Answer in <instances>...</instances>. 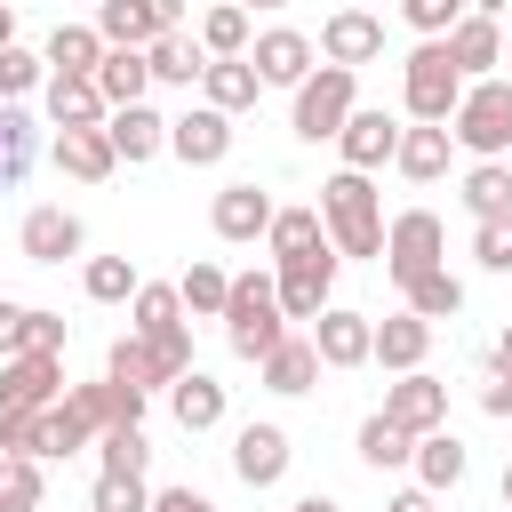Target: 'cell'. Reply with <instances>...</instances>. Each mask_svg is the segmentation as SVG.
Listing matches in <instances>:
<instances>
[{"label":"cell","instance_id":"7dc6e473","mask_svg":"<svg viewBox=\"0 0 512 512\" xmlns=\"http://www.w3.org/2000/svg\"><path fill=\"white\" fill-rule=\"evenodd\" d=\"M400 16H408L424 40H448V24L464 16V0H400Z\"/></svg>","mask_w":512,"mask_h":512},{"label":"cell","instance_id":"ba28073f","mask_svg":"<svg viewBox=\"0 0 512 512\" xmlns=\"http://www.w3.org/2000/svg\"><path fill=\"white\" fill-rule=\"evenodd\" d=\"M384 424H400L408 440H424V432H440L448 424V384L440 376H424V368H408V376H392L384 384V408H376Z\"/></svg>","mask_w":512,"mask_h":512},{"label":"cell","instance_id":"be15d7a7","mask_svg":"<svg viewBox=\"0 0 512 512\" xmlns=\"http://www.w3.org/2000/svg\"><path fill=\"white\" fill-rule=\"evenodd\" d=\"M88 8H104V0H88Z\"/></svg>","mask_w":512,"mask_h":512},{"label":"cell","instance_id":"d6986e66","mask_svg":"<svg viewBox=\"0 0 512 512\" xmlns=\"http://www.w3.org/2000/svg\"><path fill=\"white\" fill-rule=\"evenodd\" d=\"M104 136H112V160H128V168H144L152 152H168V120H160L152 104H120V112H104Z\"/></svg>","mask_w":512,"mask_h":512},{"label":"cell","instance_id":"ab89813d","mask_svg":"<svg viewBox=\"0 0 512 512\" xmlns=\"http://www.w3.org/2000/svg\"><path fill=\"white\" fill-rule=\"evenodd\" d=\"M104 376H112V384H136V392H168L160 360H152L136 336H112V352H104Z\"/></svg>","mask_w":512,"mask_h":512},{"label":"cell","instance_id":"94428289","mask_svg":"<svg viewBox=\"0 0 512 512\" xmlns=\"http://www.w3.org/2000/svg\"><path fill=\"white\" fill-rule=\"evenodd\" d=\"M232 8H248V16H256V8H288V0H232Z\"/></svg>","mask_w":512,"mask_h":512},{"label":"cell","instance_id":"f5cc1de1","mask_svg":"<svg viewBox=\"0 0 512 512\" xmlns=\"http://www.w3.org/2000/svg\"><path fill=\"white\" fill-rule=\"evenodd\" d=\"M144 8H152V24H160V32H184V0H144Z\"/></svg>","mask_w":512,"mask_h":512},{"label":"cell","instance_id":"ac0fdd59","mask_svg":"<svg viewBox=\"0 0 512 512\" xmlns=\"http://www.w3.org/2000/svg\"><path fill=\"white\" fill-rule=\"evenodd\" d=\"M448 56H456V72H464V80H488V72L504 64V24L464 8V16L448 24Z\"/></svg>","mask_w":512,"mask_h":512},{"label":"cell","instance_id":"b9f144b4","mask_svg":"<svg viewBox=\"0 0 512 512\" xmlns=\"http://www.w3.org/2000/svg\"><path fill=\"white\" fill-rule=\"evenodd\" d=\"M408 456H416V440H408L400 424H384V416H368V424H360V464H376V472H400Z\"/></svg>","mask_w":512,"mask_h":512},{"label":"cell","instance_id":"44dd1931","mask_svg":"<svg viewBox=\"0 0 512 512\" xmlns=\"http://www.w3.org/2000/svg\"><path fill=\"white\" fill-rule=\"evenodd\" d=\"M256 376H264V392H280V400H296V392H312L320 384V352H312V336H280L264 360H256Z\"/></svg>","mask_w":512,"mask_h":512},{"label":"cell","instance_id":"9c48e42d","mask_svg":"<svg viewBox=\"0 0 512 512\" xmlns=\"http://www.w3.org/2000/svg\"><path fill=\"white\" fill-rule=\"evenodd\" d=\"M48 400H64V360H56V352H16V360H0V416H40Z\"/></svg>","mask_w":512,"mask_h":512},{"label":"cell","instance_id":"60d3db41","mask_svg":"<svg viewBox=\"0 0 512 512\" xmlns=\"http://www.w3.org/2000/svg\"><path fill=\"white\" fill-rule=\"evenodd\" d=\"M80 288H88V304H128V296H136V264H128V256H88Z\"/></svg>","mask_w":512,"mask_h":512},{"label":"cell","instance_id":"9a60e30c","mask_svg":"<svg viewBox=\"0 0 512 512\" xmlns=\"http://www.w3.org/2000/svg\"><path fill=\"white\" fill-rule=\"evenodd\" d=\"M16 248H24V264H64V256H80L88 248V224L72 216V208H32L24 224H16Z\"/></svg>","mask_w":512,"mask_h":512},{"label":"cell","instance_id":"f35d334b","mask_svg":"<svg viewBox=\"0 0 512 512\" xmlns=\"http://www.w3.org/2000/svg\"><path fill=\"white\" fill-rule=\"evenodd\" d=\"M176 296H184V312H192V320H224V296H232V272H224V264H192V272L176 280Z\"/></svg>","mask_w":512,"mask_h":512},{"label":"cell","instance_id":"816d5d0a","mask_svg":"<svg viewBox=\"0 0 512 512\" xmlns=\"http://www.w3.org/2000/svg\"><path fill=\"white\" fill-rule=\"evenodd\" d=\"M152 512H216L200 488H152Z\"/></svg>","mask_w":512,"mask_h":512},{"label":"cell","instance_id":"d4e9b609","mask_svg":"<svg viewBox=\"0 0 512 512\" xmlns=\"http://www.w3.org/2000/svg\"><path fill=\"white\" fill-rule=\"evenodd\" d=\"M40 104H48V128H104V96H96V80H80V72H48Z\"/></svg>","mask_w":512,"mask_h":512},{"label":"cell","instance_id":"7c38bea8","mask_svg":"<svg viewBox=\"0 0 512 512\" xmlns=\"http://www.w3.org/2000/svg\"><path fill=\"white\" fill-rule=\"evenodd\" d=\"M312 56H320V48H312L304 32H288V24H272V32H256V40H248V64H256V80H264V88H288V96L304 88Z\"/></svg>","mask_w":512,"mask_h":512},{"label":"cell","instance_id":"f907efd6","mask_svg":"<svg viewBox=\"0 0 512 512\" xmlns=\"http://www.w3.org/2000/svg\"><path fill=\"white\" fill-rule=\"evenodd\" d=\"M24 312H32V304L0 296V360H16V352H24Z\"/></svg>","mask_w":512,"mask_h":512},{"label":"cell","instance_id":"11a10c76","mask_svg":"<svg viewBox=\"0 0 512 512\" xmlns=\"http://www.w3.org/2000/svg\"><path fill=\"white\" fill-rule=\"evenodd\" d=\"M0 512H40V504H32L24 488H8V480H0Z\"/></svg>","mask_w":512,"mask_h":512},{"label":"cell","instance_id":"680465c9","mask_svg":"<svg viewBox=\"0 0 512 512\" xmlns=\"http://www.w3.org/2000/svg\"><path fill=\"white\" fill-rule=\"evenodd\" d=\"M464 8H472V16H504L512 0H464Z\"/></svg>","mask_w":512,"mask_h":512},{"label":"cell","instance_id":"2e32d148","mask_svg":"<svg viewBox=\"0 0 512 512\" xmlns=\"http://www.w3.org/2000/svg\"><path fill=\"white\" fill-rule=\"evenodd\" d=\"M368 344H376V320L352 312V304H328V312L312 320V352H320V368H368Z\"/></svg>","mask_w":512,"mask_h":512},{"label":"cell","instance_id":"8d00e7d4","mask_svg":"<svg viewBox=\"0 0 512 512\" xmlns=\"http://www.w3.org/2000/svg\"><path fill=\"white\" fill-rule=\"evenodd\" d=\"M96 472H120V480H144V472H152V440H144V424H120V432H96Z\"/></svg>","mask_w":512,"mask_h":512},{"label":"cell","instance_id":"83f0119b","mask_svg":"<svg viewBox=\"0 0 512 512\" xmlns=\"http://www.w3.org/2000/svg\"><path fill=\"white\" fill-rule=\"evenodd\" d=\"M144 88H152V64H144V48H104V64H96V96H104V112H120V104H144Z\"/></svg>","mask_w":512,"mask_h":512},{"label":"cell","instance_id":"74e56055","mask_svg":"<svg viewBox=\"0 0 512 512\" xmlns=\"http://www.w3.org/2000/svg\"><path fill=\"white\" fill-rule=\"evenodd\" d=\"M192 40H200V56H248V40H256V32H248V8L216 0V8L200 16V32H192Z\"/></svg>","mask_w":512,"mask_h":512},{"label":"cell","instance_id":"5bb4252c","mask_svg":"<svg viewBox=\"0 0 512 512\" xmlns=\"http://www.w3.org/2000/svg\"><path fill=\"white\" fill-rule=\"evenodd\" d=\"M272 192L264 184H224L216 200H208V224H216V240H232V248H248V240H264L272 232Z\"/></svg>","mask_w":512,"mask_h":512},{"label":"cell","instance_id":"e0dca14e","mask_svg":"<svg viewBox=\"0 0 512 512\" xmlns=\"http://www.w3.org/2000/svg\"><path fill=\"white\" fill-rule=\"evenodd\" d=\"M288 432L280 424H240L232 432V472H240V488H280L288 480Z\"/></svg>","mask_w":512,"mask_h":512},{"label":"cell","instance_id":"f1b7e54d","mask_svg":"<svg viewBox=\"0 0 512 512\" xmlns=\"http://www.w3.org/2000/svg\"><path fill=\"white\" fill-rule=\"evenodd\" d=\"M168 408H176L184 432H216V424H224V384L200 376V368H184V376L168 384Z\"/></svg>","mask_w":512,"mask_h":512},{"label":"cell","instance_id":"6f0895ef","mask_svg":"<svg viewBox=\"0 0 512 512\" xmlns=\"http://www.w3.org/2000/svg\"><path fill=\"white\" fill-rule=\"evenodd\" d=\"M0 48H16V8L0 0Z\"/></svg>","mask_w":512,"mask_h":512},{"label":"cell","instance_id":"681fc988","mask_svg":"<svg viewBox=\"0 0 512 512\" xmlns=\"http://www.w3.org/2000/svg\"><path fill=\"white\" fill-rule=\"evenodd\" d=\"M0 456H40V416H0Z\"/></svg>","mask_w":512,"mask_h":512},{"label":"cell","instance_id":"f6af8a7d","mask_svg":"<svg viewBox=\"0 0 512 512\" xmlns=\"http://www.w3.org/2000/svg\"><path fill=\"white\" fill-rule=\"evenodd\" d=\"M88 512H152V488H144V480H120V472H96Z\"/></svg>","mask_w":512,"mask_h":512},{"label":"cell","instance_id":"ee69618b","mask_svg":"<svg viewBox=\"0 0 512 512\" xmlns=\"http://www.w3.org/2000/svg\"><path fill=\"white\" fill-rule=\"evenodd\" d=\"M472 264H480V272H512V208L472 224Z\"/></svg>","mask_w":512,"mask_h":512},{"label":"cell","instance_id":"6da1fadb","mask_svg":"<svg viewBox=\"0 0 512 512\" xmlns=\"http://www.w3.org/2000/svg\"><path fill=\"white\" fill-rule=\"evenodd\" d=\"M320 232H328L336 256H368V264L384 256V200L360 168H336L320 184Z\"/></svg>","mask_w":512,"mask_h":512},{"label":"cell","instance_id":"d6a6232c","mask_svg":"<svg viewBox=\"0 0 512 512\" xmlns=\"http://www.w3.org/2000/svg\"><path fill=\"white\" fill-rule=\"evenodd\" d=\"M400 296H408V312H416V320H456V312H464V280H456L448 264L416 272V280H408Z\"/></svg>","mask_w":512,"mask_h":512},{"label":"cell","instance_id":"8992f818","mask_svg":"<svg viewBox=\"0 0 512 512\" xmlns=\"http://www.w3.org/2000/svg\"><path fill=\"white\" fill-rule=\"evenodd\" d=\"M400 288L416 280V272H432V264H448V224L432 216V208H400V216H384V256H376Z\"/></svg>","mask_w":512,"mask_h":512},{"label":"cell","instance_id":"cb8c5ba5","mask_svg":"<svg viewBox=\"0 0 512 512\" xmlns=\"http://www.w3.org/2000/svg\"><path fill=\"white\" fill-rule=\"evenodd\" d=\"M48 160H56L64 176H80V184H104V176L120 168L104 128H56V136H48Z\"/></svg>","mask_w":512,"mask_h":512},{"label":"cell","instance_id":"4fadbf2b","mask_svg":"<svg viewBox=\"0 0 512 512\" xmlns=\"http://www.w3.org/2000/svg\"><path fill=\"white\" fill-rule=\"evenodd\" d=\"M168 152H176L184 168H216V160L232 152V120H224L216 104H184V112L168 120Z\"/></svg>","mask_w":512,"mask_h":512},{"label":"cell","instance_id":"bcb514c9","mask_svg":"<svg viewBox=\"0 0 512 512\" xmlns=\"http://www.w3.org/2000/svg\"><path fill=\"white\" fill-rule=\"evenodd\" d=\"M64 336H72V328H64V312H48V304H32V312H24V352H56V360H64Z\"/></svg>","mask_w":512,"mask_h":512},{"label":"cell","instance_id":"e575fe53","mask_svg":"<svg viewBox=\"0 0 512 512\" xmlns=\"http://www.w3.org/2000/svg\"><path fill=\"white\" fill-rule=\"evenodd\" d=\"M96 40H104V48H152L160 24H152L144 0H104V8H96Z\"/></svg>","mask_w":512,"mask_h":512},{"label":"cell","instance_id":"836d02e7","mask_svg":"<svg viewBox=\"0 0 512 512\" xmlns=\"http://www.w3.org/2000/svg\"><path fill=\"white\" fill-rule=\"evenodd\" d=\"M456 200L472 208V224H480V216H504V208H512V168H504V160H472L464 184H456Z\"/></svg>","mask_w":512,"mask_h":512},{"label":"cell","instance_id":"6125c7cd","mask_svg":"<svg viewBox=\"0 0 512 512\" xmlns=\"http://www.w3.org/2000/svg\"><path fill=\"white\" fill-rule=\"evenodd\" d=\"M504 512H512V464H504Z\"/></svg>","mask_w":512,"mask_h":512},{"label":"cell","instance_id":"7a4b0ae2","mask_svg":"<svg viewBox=\"0 0 512 512\" xmlns=\"http://www.w3.org/2000/svg\"><path fill=\"white\" fill-rule=\"evenodd\" d=\"M448 144H464L472 160H504L512 152V80L488 72V80H464L456 112H448Z\"/></svg>","mask_w":512,"mask_h":512},{"label":"cell","instance_id":"f546056e","mask_svg":"<svg viewBox=\"0 0 512 512\" xmlns=\"http://www.w3.org/2000/svg\"><path fill=\"white\" fill-rule=\"evenodd\" d=\"M32 160H40L32 112H24V104H0V192H16V184L32 176Z\"/></svg>","mask_w":512,"mask_h":512},{"label":"cell","instance_id":"ffe728a7","mask_svg":"<svg viewBox=\"0 0 512 512\" xmlns=\"http://www.w3.org/2000/svg\"><path fill=\"white\" fill-rule=\"evenodd\" d=\"M424 352H432V320H416V312H392V320H376V344H368V360H376L384 376H408V368H424Z\"/></svg>","mask_w":512,"mask_h":512},{"label":"cell","instance_id":"e7e4bbea","mask_svg":"<svg viewBox=\"0 0 512 512\" xmlns=\"http://www.w3.org/2000/svg\"><path fill=\"white\" fill-rule=\"evenodd\" d=\"M504 64H512V48H504Z\"/></svg>","mask_w":512,"mask_h":512},{"label":"cell","instance_id":"4dcf8cb0","mask_svg":"<svg viewBox=\"0 0 512 512\" xmlns=\"http://www.w3.org/2000/svg\"><path fill=\"white\" fill-rule=\"evenodd\" d=\"M40 64H48V72H80V80H96V64H104L96 24H56L48 48H40Z\"/></svg>","mask_w":512,"mask_h":512},{"label":"cell","instance_id":"484cf974","mask_svg":"<svg viewBox=\"0 0 512 512\" xmlns=\"http://www.w3.org/2000/svg\"><path fill=\"white\" fill-rule=\"evenodd\" d=\"M128 336H144V344L184 336V296H176L168 280H136V296H128Z\"/></svg>","mask_w":512,"mask_h":512},{"label":"cell","instance_id":"30bf717a","mask_svg":"<svg viewBox=\"0 0 512 512\" xmlns=\"http://www.w3.org/2000/svg\"><path fill=\"white\" fill-rule=\"evenodd\" d=\"M320 64H344V72H360V64H376L384 56V16H368V8H336L328 24H320Z\"/></svg>","mask_w":512,"mask_h":512},{"label":"cell","instance_id":"3957f363","mask_svg":"<svg viewBox=\"0 0 512 512\" xmlns=\"http://www.w3.org/2000/svg\"><path fill=\"white\" fill-rule=\"evenodd\" d=\"M280 336H288V320H280V288H272V272H232V296H224V344H232L240 360H264Z\"/></svg>","mask_w":512,"mask_h":512},{"label":"cell","instance_id":"d590c367","mask_svg":"<svg viewBox=\"0 0 512 512\" xmlns=\"http://www.w3.org/2000/svg\"><path fill=\"white\" fill-rule=\"evenodd\" d=\"M144 64H152V80H168V88H192L208 56H200V40H192V32H160V40L144 48Z\"/></svg>","mask_w":512,"mask_h":512},{"label":"cell","instance_id":"603a6c76","mask_svg":"<svg viewBox=\"0 0 512 512\" xmlns=\"http://www.w3.org/2000/svg\"><path fill=\"white\" fill-rule=\"evenodd\" d=\"M448 152H456V144H448V120H440V128H432V120H408L392 168H400L408 184H440V176H448Z\"/></svg>","mask_w":512,"mask_h":512},{"label":"cell","instance_id":"8fae6325","mask_svg":"<svg viewBox=\"0 0 512 512\" xmlns=\"http://www.w3.org/2000/svg\"><path fill=\"white\" fill-rule=\"evenodd\" d=\"M336 152H344V168L376 176V168H392V152H400V120L376 112V104H352V120L336 128Z\"/></svg>","mask_w":512,"mask_h":512},{"label":"cell","instance_id":"c3c4849f","mask_svg":"<svg viewBox=\"0 0 512 512\" xmlns=\"http://www.w3.org/2000/svg\"><path fill=\"white\" fill-rule=\"evenodd\" d=\"M480 416H496V424L512 416V368L504 360H488V376H480Z\"/></svg>","mask_w":512,"mask_h":512},{"label":"cell","instance_id":"db71d44e","mask_svg":"<svg viewBox=\"0 0 512 512\" xmlns=\"http://www.w3.org/2000/svg\"><path fill=\"white\" fill-rule=\"evenodd\" d=\"M384 512H440V504H432V496H424V488H400V496H392V504H384Z\"/></svg>","mask_w":512,"mask_h":512},{"label":"cell","instance_id":"277c9868","mask_svg":"<svg viewBox=\"0 0 512 512\" xmlns=\"http://www.w3.org/2000/svg\"><path fill=\"white\" fill-rule=\"evenodd\" d=\"M456 96H464V72H456L448 40H416V48H408V64H400V112L440 128V120L456 112Z\"/></svg>","mask_w":512,"mask_h":512},{"label":"cell","instance_id":"5b68a950","mask_svg":"<svg viewBox=\"0 0 512 512\" xmlns=\"http://www.w3.org/2000/svg\"><path fill=\"white\" fill-rule=\"evenodd\" d=\"M352 104H360V72H344V64H312L304 88H296V104H288V128H296L304 144H336V128L352 120Z\"/></svg>","mask_w":512,"mask_h":512},{"label":"cell","instance_id":"91938a15","mask_svg":"<svg viewBox=\"0 0 512 512\" xmlns=\"http://www.w3.org/2000/svg\"><path fill=\"white\" fill-rule=\"evenodd\" d=\"M496 360H504V368H512V328H504V336H496Z\"/></svg>","mask_w":512,"mask_h":512},{"label":"cell","instance_id":"9f6ffc18","mask_svg":"<svg viewBox=\"0 0 512 512\" xmlns=\"http://www.w3.org/2000/svg\"><path fill=\"white\" fill-rule=\"evenodd\" d=\"M288 512H344V504H336V496H296Z\"/></svg>","mask_w":512,"mask_h":512},{"label":"cell","instance_id":"7bdbcfd3","mask_svg":"<svg viewBox=\"0 0 512 512\" xmlns=\"http://www.w3.org/2000/svg\"><path fill=\"white\" fill-rule=\"evenodd\" d=\"M32 88H48V64L32 48H0V104H24Z\"/></svg>","mask_w":512,"mask_h":512},{"label":"cell","instance_id":"1f68e13d","mask_svg":"<svg viewBox=\"0 0 512 512\" xmlns=\"http://www.w3.org/2000/svg\"><path fill=\"white\" fill-rule=\"evenodd\" d=\"M264 248H272V264L328 248V232H320V208H272V232H264Z\"/></svg>","mask_w":512,"mask_h":512},{"label":"cell","instance_id":"52a82bcc","mask_svg":"<svg viewBox=\"0 0 512 512\" xmlns=\"http://www.w3.org/2000/svg\"><path fill=\"white\" fill-rule=\"evenodd\" d=\"M336 248H312V256H288L280 272H272V288H280V320H320L328 304H336Z\"/></svg>","mask_w":512,"mask_h":512},{"label":"cell","instance_id":"4316f807","mask_svg":"<svg viewBox=\"0 0 512 512\" xmlns=\"http://www.w3.org/2000/svg\"><path fill=\"white\" fill-rule=\"evenodd\" d=\"M408 464H416V488H424V496H448V488L472 472V456H464V440H456L448 424H440V432H424Z\"/></svg>","mask_w":512,"mask_h":512},{"label":"cell","instance_id":"7402d4cb","mask_svg":"<svg viewBox=\"0 0 512 512\" xmlns=\"http://www.w3.org/2000/svg\"><path fill=\"white\" fill-rule=\"evenodd\" d=\"M256 96H264V80H256V64H248V56H208V64H200V104H216L224 120H232V112H248Z\"/></svg>","mask_w":512,"mask_h":512}]
</instances>
